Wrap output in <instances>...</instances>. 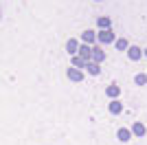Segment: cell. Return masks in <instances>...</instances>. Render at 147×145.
Returning a JSON list of instances; mask_svg holds the SVG:
<instances>
[{"instance_id":"obj_2","label":"cell","mask_w":147,"mask_h":145,"mask_svg":"<svg viewBox=\"0 0 147 145\" xmlns=\"http://www.w3.org/2000/svg\"><path fill=\"white\" fill-rule=\"evenodd\" d=\"M127 57H129L132 62H138V60L143 57V51H141L138 46H134V44H132V46L127 48Z\"/></svg>"},{"instance_id":"obj_16","label":"cell","mask_w":147,"mask_h":145,"mask_svg":"<svg viewBox=\"0 0 147 145\" xmlns=\"http://www.w3.org/2000/svg\"><path fill=\"white\" fill-rule=\"evenodd\" d=\"M73 66H79V68H86V62L81 60V57H77V55H75V57H73Z\"/></svg>"},{"instance_id":"obj_10","label":"cell","mask_w":147,"mask_h":145,"mask_svg":"<svg viewBox=\"0 0 147 145\" xmlns=\"http://www.w3.org/2000/svg\"><path fill=\"white\" fill-rule=\"evenodd\" d=\"M108 110H110L112 115H121V112H123V106H121V101H117V99H114V101L108 106Z\"/></svg>"},{"instance_id":"obj_17","label":"cell","mask_w":147,"mask_h":145,"mask_svg":"<svg viewBox=\"0 0 147 145\" xmlns=\"http://www.w3.org/2000/svg\"><path fill=\"white\" fill-rule=\"evenodd\" d=\"M143 55H145V57H147V48H145V51H143Z\"/></svg>"},{"instance_id":"obj_8","label":"cell","mask_w":147,"mask_h":145,"mask_svg":"<svg viewBox=\"0 0 147 145\" xmlns=\"http://www.w3.org/2000/svg\"><path fill=\"white\" fill-rule=\"evenodd\" d=\"M119 92H121V88H119L117 84H110L108 88H105V95H108V97H112V99H117V97H119Z\"/></svg>"},{"instance_id":"obj_18","label":"cell","mask_w":147,"mask_h":145,"mask_svg":"<svg viewBox=\"0 0 147 145\" xmlns=\"http://www.w3.org/2000/svg\"><path fill=\"white\" fill-rule=\"evenodd\" d=\"M0 18H2V9H0Z\"/></svg>"},{"instance_id":"obj_11","label":"cell","mask_w":147,"mask_h":145,"mask_svg":"<svg viewBox=\"0 0 147 145\" xmlns=\"http://www.w3.org/2000/svg\"><path fill=\"white\" fill-rule=\"evenodd\" d=\"M86 68H88V72L90 75H101V68H99V64H94V62H86Z\"/></svg>"},{"instance_id":"obj_3","label":"cell","mask_w":147,"mask_h":145,"mask_svg":"<svg viewBox=\"0 0 147 145\" xmlns=\"http://www.w3.org/2000/svg\"><path fill=\"white\" fill-rule=\"evenodd\" d=\"M103 60H105L103 48H101V46H94V48H92V62H94V64H101Z\"/></svg>"},{"instance_id":"obj_13","label":"cell","mask_w":147,"mask_h":145,"mask_svg":"<svg viewBox=\"0 0 147 145\" xmlns=\"http://www.w3.org/2000/svg\"><path fill=\"white\" fill-rule=\"evenodd\" d=\"M97 24H99V26H101L103 31H105V29H110V18H99V22H97Z\"/></svg>"},{"instance_id":"obj_4","label":"cell","mask_w":147,"mask_h":145,"mask_svg":"<svg viewBox=\"0 0 147 145\" xmlns=\"http://www.w3.org/2000/svg\"><path fill=\"white\" fill-rule=\"evenodd\" d=\"M117 139L121 141V143H127L129 139H132V130H127V127H121L117 132Z\"/></svg>"},{"instance_id":"obj_14","label":"cell","mask_w":147,"mask_h":145,"mask_svg":"<svg viewBox=\"0 0 147 145\" xmlns=\"http://www.w3.org/2000/svg\"><path fill=\"white\" fill-rule=\"evenodd\" d=\"M134 81H136L138 86H145V84H147V75H145V72H141V75H136V79H134Z\"/></svg>"},{"instance_id":"obj_12","label":"cell","mask_w":147,"mask_h":145,"mask_svg":"<svg viewBox=\"0 0 147 145\" xmlns=\"http://www.w3.org/2000/svg\"><path fill=\"white\" fill-rule=\"evenodd\" d=\"M81 37H84V42H86V44H90V42H94V40H97V33H94V31H84V33H81Z\"/></svg>"},{"instance_id":"obj_6","label":"cell","mask_w":147,"mask_h":145,"mask_svg":"<svg viewBox=\"0 0 147 145\" xmlns=\"http://www.w3.org/2000/svg\"><path fill=\"white\" fill-rule=\"evenodd\" d=\"M79 46H81V44L77 42V40H68V44H66V48H68V53L73 55V57H75V55H77V51H79Z\"/></svg>"},{"instance_id":"obj_5","label":"cell","mask_w":147,"mask_h":145,"mask_svg":"<svg viewBox=\"0 0 147 145\" xmlns=\"http://www.w3.org/2000/svg\"><path fill=\"white\" fill-rule=\"evenodd\" d=\"M79 57H81L84 62H86V60H92V48L88 46V44H81V46H79Z\"/></svg>"},{"instance_id":"obj_9","label":"cell","mask_w":147,"mask_h":145,"mask_svg":"<svg viewBox=\"0 0 147 145\" xmlns=\"http://www.w3.org/2000/svg\"><path fill=\"white\" fill-rule=\"evenodd\" d=\"M68 77L73 79V81H81V79H84V72L77 70V68H68Z\"/></svg>"},{"instance_id":"obj_15","label":"cell","mask_w":147,"mask_h":145,"mask_svg":"<svg viewBox=\"0 0 147 145\" xmlns=\"http://www.w3.org/2000/svg\"><path fill=\"white\" fill-rule=\"evenodd\" d=\"M117 48H119V51H127V40H125V37L117 40Z\"/></svg>"},{"instance_id":"obj_19","label":"cell","mask_w":147,"mask_h":145,"mask_svg":"<svg viewBox=\"0 0 147 145\" xmlns=\"http://www.w3.org/2000/svg\"><path fill=\"white\" fill-rule=\"evenodd\" d=\"M97 2H101V0H97Z\"/></svg>"},{"instance_id":"obj_7","label":"cell","mask_w":147,"mask_h":145,"mask_svg":"<svg viewBox=\"0 0 147 145\" xmlns=\"http://www.w3.org/2000/svg\"><path fill=\"white\" fill-rule=\"evenodd\" d=\"M145 125H143V123H134V125H132V136H145Z\"/></svg>"},{"instance_id":"obj_1","label":"cell","mask_w":147,"mask_h":145,"mask_svg":"<svg viewBox=\"0 0 147 145\" xmlns=\"http://www.w3.org/2000/svg\"><path fill=\"white\" fill-rule=\"evenodd\" d=\"M97 40H99L101 44H110V42H114V31H112V29L99 31V33H97Z\"/></svg>"}]
</instances>
